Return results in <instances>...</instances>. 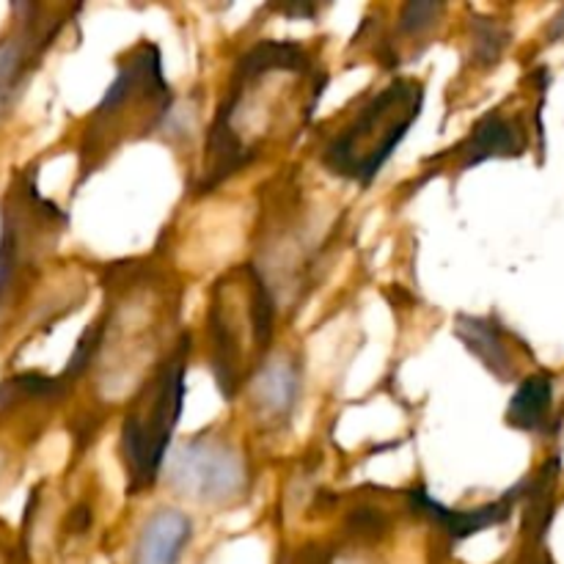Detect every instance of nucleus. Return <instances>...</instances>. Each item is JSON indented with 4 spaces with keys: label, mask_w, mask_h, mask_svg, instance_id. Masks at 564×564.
Wrapping results in <instances>:
<instances>
[{
    "label": "nucleus",
    "mask_w": 564,
    "mask_h": 564,
    "mask_svg": "<svg viewBox=\"0 0 564 564\" xmlns=\"http://www.w3.org/2000/svg\"><path fill=\"white\" fill-rule=\"evenodd\" d=\"M193 538V521L176 507H160L138 534L132 564H180Z\"/></svg>",
    "instance_id": "14"
},
{
    "label": "nucleus",
    "mask_w": 564,
    "mask_h": 564,
    "mask_svg": "<svg viewBox=\"0 0 564 564\" xmlns=\"http://www.w3.org/2000/svg\"><path fill=\"white\" fill-rule=\"evenodd\" d=\"M279 303L253 262L226 270L209 292L207 352L209 372L226 402L246 391L270 358Z\"/></svg>",
    "instance_id": "3"
},
{
    "label": "nucleus",
    "mask_w": 564,
    "mask_h": 564,
    "mask_svg": "<svg viewBox=\"0 0 564 564\" xmlns=\"http://www.w3.org/2000/svg\"><path fill=\"white\" fill-rule=\"evenodd\" d=\"M328 69L303 42H257L237 55L204 143L202 191H213L306 130Z\"/></svg>",
    "instance_id": "1"
},
{
    "label": "nucleus",
    "mask_w": 564,
    "mask_h": 564,
    "mask_svg": "<svg viewBox=\"0 0 564 564\" xmlns=\"http://www.w3.org/2000/svg\"><path fill=\"white\" fill-rule=\"evenodd\" d=\"M510 44V31L499 20L474 14L468 22V64L477 69H494Z\"/></svg>",
    "instance_id": "16"
},
{
    "label": "nucleus",
    "mask_w": 564,
    "mask_h": 564,
    "mask_svg": "<svg viewBox=\"0 0 564 564\" xmlns=\"http://www.w3.org/2000/svg\"><path fill=\"white\" fill-rule=\"evenodd\" d=\"M80 6H39L17 3L9 33L0 39V121L9 119L31 86L44 55Z\"/></svg>",
    "instance_id": "8"
},
{
    "label": "nucleus",
    "mask_w": 564,
    "mask_h": 564,
    "mask_svg": "<svg viewBox=\"0 0 564 564\" xmlns=\"http://www.w3.org/2000/svg\"><path fill=\"white\" fill-rule=\"evenodd\" d=\"M281 17H317L319 6H275Z\"/></svg>",
    "instance_id": "17"
},
{
    "label": "nucleus",
    "mask_w": 564,
    "mask_h": 564,
    "mask_svg": "<svg viewBox=\"0 0 564 564\" xmlns=\"http://www.w3.org/2000/svg\"><path fill=\"white\" fill-rule=\"evenodd\" d=\"M523 494H527V482L516 485L510 494H505L499 501H494V505H485L479 507V510L466 512L449 510V507H444L441 501H435L424 488L408 490V499H411V510L416 512V516L430 518L441 532L449 534V540H457V543H460V540L471 538V534L477 532H485V529L496 527V523H505L507 518L512 516V510H516L518 499H521Z\"/></svg>",
    "instance_id": "12"
},
{
    "label": "nucleus",
    "mask_w": 564,
    "mask_h": 564,
    "mask_svg": "<svg viewBox=\"0 0 564 564\" xmlns=\"http://www.w3.org/2000/svg\"><path fill=\"white\" fill-rule=\"evenodd\" d=\"M165 466L169 488L204 507L237 505L251 490V466L242 452L224 438L198 435L185 441Z\"/></svg>",
    "instance_id": "7"
},
{
    "label": "nucleus",
    "mask_w": 564,
    "mask_h": 564,
    "mask_svg": "<svg viewBox=\"0 0 564 564\" xmlns=\"http://www.w3.org/2000/svg\"><path fill=\"white\" fill-rule=\"evenodd\" d=\"M251 411L264 430H281L292 422L303 391V364L297 356H273L259 367L251 383Z\"/></svg>",
    "instance_id": "10"
},
{
    "label": "nucleus",
    "mask_w": 564,
    "mask_h": 564,
    "mask_svg": "<svg viewBox=\"0 0 564 564\" xmlns=\"http://www.w3.org/2000/svg\"><path fill=\"white\" fill-rule=\"evenodd\" d=\"M191 345V334H182L141 386L127 397L119 430V460L130 496L152 490L165 471L169 449L185 411Z\"/></svg>",
    "instance_id": "5"
},
{
    "label": "nucleus",
    "mask_w": 564,
    "mask_h": 564,
    "mask_svg": "<svg viewBox=\"0 0 564 564\" xmlns=\"http://www.w3.org/2000/svg\"><path fill=\"white\" fill-rule=\"evenodd\" d=\"M455 336L466 345V350L488 369L494 378L512 380L518 372V358L510 341L516 336L490 314V317H474V314H457Z\"/></svg>",
    "instance_id": "13"
},
{
    "label": "nucleus",
    "mask_w": 564,
    "mask_h": 564,
    "mask_svg": "<svg viewBox=\"0 0 564 564\" xmlns=\"http://www.w3.org/2000/svg\"><path fill=\"white\" fill-rule=\"evenodd\" d=\"M554 408V380L549 372H534L518 383L507 408V424L521 433H545Z\"/></svg>",
    "instance_id": "15"
},
{
    "label": "nucleus",
    "mask_w": 564,
    "mask_h": 564,
    "mask_svg": "<svg viewBox=\"0 0 564 564\" xmlns=\"http://www.w3.org/2000/svg\"><path fill=\"white\" fill-rule=\"evenodd\" d=\"M66 213L36 191V180L22 174L11 191L0 231V319L14 303L22 273L55 246L66 229Z\"/></svg>",
    "instance_id": "6"
},
{
    "label": "nucleus",
    "mask_w": 564,
    "mask_h": 564,
    "mask_svg": "<svg viewBox=\"0 0 564 564\" xmlns=\"http://www.w3.org/2000/svg\"><path fill=\"white\" fill-rule=\"evenodd\" d=\"M424 83L419 77H394L375 91L361 94L336 119L319 147V163L336 180L367 191L389 165L411 127L422 119Z\"/></svg>",
    "instance_id": "4"
},
{
    "label": "nucleus",
    "mask_w": 564,
    "mask_h": 564,
    "mask_svg": "<svg viewBox=\"0 0 564 564\" xmlns=\"http://www.w3.org/2000/svg\"><path fill=\"white\" fill-rule=\"evenodd\" d=\"M549 39H564V9L551 20L549 25Z\"/></svg>",
    "instance_id": "18"
},
{
    "label": "nucleus",
    "mask_w": 564,
    "mask_h": 564,
    "mask_svg": "<svg viewBox=\"0 0 564 564\" xmlns=\"http://www.w3.org/2000/svg\"><path fill=\"white\" fill-rule=\"evenodd\" d=\"M446 17V3H405L397 9L389 28L378 25L367 17L356 36L367 33L369 55L383 69H400L405 61H416L430 47Z\"/></svg>",
    "instance_id": "9"
},
{
    "label": "nucleus",
    "mask_w": 564,
    "mask_h": 564,
    "mask_svg": "<svg viewBox=\"0 0 564 564\" xmlns=\"http://www.w3.org/2000/svg\"><path fill=\"white\" fill-rule=\"evenodd\" d=\"M529 147V135L521 119L505 108H494L474 124V130L455 147V169L466 171L488 160L521 158Z\"/></svg>",
    "instance_id": "11"
},
{
    "label": "nucleus",
    "mask_w": 564,
    "mask_h": 564,
    "mask_svg": "<svg viewBox=\"0 0 564 564\" xmlns=\"http://www.w3.org/2000/svg\"><path fill=\"white\" fill-rule=\"evenodd\" d=\"M174 113V88L163 69V53L158 42L141 39L124 50L116 64V77L97 102V108L83 119L80 169H77L75 187L91 180L116 158L124 143H135L158 132Z\"/></svg>",
    "instance_id": "2"
}]
</instances>
